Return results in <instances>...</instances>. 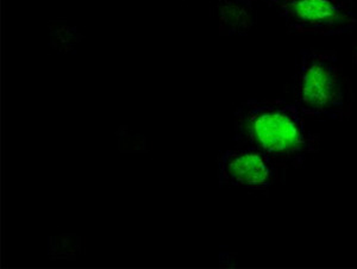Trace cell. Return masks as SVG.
Returning <instances> with one entry per match:
<instances>
[{
	"label": "cell",
	"mask_w": 357,
	"mask_h": 269,
	"mask_svg": "<svg viewBox=\"0 0 357 269\" xmlns=\"http://www.w3.org/2000/svg\"><path fill=\"white\" fill-rule=\"evenodd\" d=\"M235 142L261 151L272 160H299L312 139L304 114L282 100H248L235 112Z\"/></svg>",
	"instance_id": "cell-1"
},
{
	"label": "cell",
	"mask_w": 357,
	"mask_h": 269,
	"mask_svg": "<svg viewBox=\"0 0 357 269\" xmlns=\"http://www.w3.org/2000/svg\"><path fill=\"white\" fill-rule=\"evenodd\" d=\"M296 107L304 116L341 119L347 107V89L336 56L303 50L296 82Z\"/></svg>",
	"instance_id": "cell-2"
},
{
	"label": "cell",
	"mask_w": 357,
	"mask_h": 269,
	"mask_svg": "<svg viewBox=\"0 0 357 269\" xmlns=\"http://www.w3.org/2000/svg\"><path fill=\"white\" fill-rule=\"evenodd\" d=\"M278 10L293 33L333 36L357 25V15L347 0H296Z\"/></svg>",
	"instance_id": "cell-3"
},
{
	"label": "cell",
	"mask_w": 357,
	"mask_h": 269,
	"mask_svg": "<svg viewBox=\"0 0 357 269\" xmlns=\"http://www.w3.org/2000/svg\"><path fill=\"white\" fill-rule=\"evenodd\" d=\"M220 186L264 190L275 178L273 160L261 151L240 148L224 153L218 162Z\"/></svg>",
	"instance_id": "cell-4"
},
{
	"label": "cell",
	"mask_w": 357,
	"mask_h": 269,
	"mask_svg": "<svg viewBox=\"0 0 357 269\" xmlns=\"http://www.w3.org/2000/svg\"><path fill=\"white\" fill-rule=\"evenodd\" d=\"M255 0H220L217 4L222 35H247L255 24Z\"/></svg>",
	"instance_id": "cell-5"
},
{
	"label": "cell",
	"mask_w": 357,
	"mask_h": 269,
	"mask_svg": "<svg viewBox=\"0 0 357 269\" xmlns=\"http://www.w3.org/2000/svg\"><path fill=\"white\" fill-rule=\"evenodd\" d=\"M260 1H264L266 4L271 5V6H275V8H278L282 6V5L296 1V0H260Z\"/></svg>",
	"instance_id": "cell-6"
},
{
	"label": "cell",
	"mask_w": 357,
	"mask_h": 269,
	"mask_svg": "<svg viewBox=\"0 0 357 269\" xmlns=\"http://www.w3.org/2000/svg\"><path fill=\"white\" fill-rule=\"evenodd\" d=\"M353 61L357 67V40L353 45Z\"/></svg>",
	"instance_id": "cell-7"
},
{
	"label": "cell",
	"mask_w": 357,
	"mask_h": 269,
	"mask_svg": "<svg viewBox=\"0 0 357 269\" xmlns=\"http://www.w3.org/2000/svg\"></svg>",
	"instance_id": "cell-8"
}]
</instances>
